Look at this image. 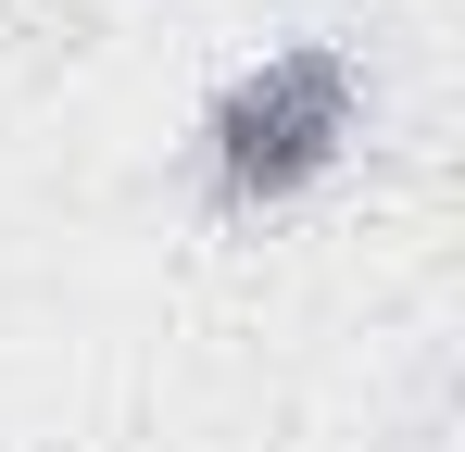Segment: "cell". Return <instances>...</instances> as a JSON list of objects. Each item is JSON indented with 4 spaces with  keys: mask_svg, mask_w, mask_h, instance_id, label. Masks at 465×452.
Wrapping results in <instances>:
<instances>
[{
    "mask_svg": "<svg viewBox=\"0 0 465 452\" xmlns=\"http://www.w3.org/2000/svg\"><path fill=\"white\" fill-rule=\"evenodd\" d=\"M352 101H365V75L352 51H264L252 75L214 88V113H202V176H214V201L227 214H277V201H302L314 176L352 151Z\"/></svg>",
    "mask_w": 465,
    "mask_h": 452,
    "instance_id": "6da1fadb",
    "label": "cell"
}]
</instances>
